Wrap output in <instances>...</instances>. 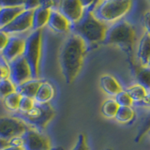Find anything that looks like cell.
Returning <instances> with one entry per match:
<instances>
[{"label":"cell","instance_id":"obj_21","mask_svg":"<svg viewBox=\"0 0 150 150\" xmlns=\"http://www.w3.org/2000/svg\"><path fill=\"white\" fill-rule=\"evenodd\" d=\"M127 92H128V94L129 95V97L131 98V100H133V102L135 103H140L142 102L144 98L147 96V92L146 90L142 87L141 86H139V84H134V86H131L127 88Z\"/></svg>","mask_w":150,"mask_h":150},{"label":"cell","instance_id":"obj_5","mask_svg":"<svg viewBox=\"0 0 150 150\" xmlns=\"http://www.w3.org/2000/svg\"><path fill=\"white\" fill-rule=\"evenodd\" d=\"M42 31H33L25 39L23 57L31 70L32 79H39L40 71V58L42 48Z\"/></svg>","mask_w":150,"mask_h":150},{"label":"cell","instance_id":"obj_36","mask_svg":"<svg viewBox=\"0 0 150 150\" xmlns=\"http://www.w3.org/2000/svg\"><path fill=\"white\" fill-rule=\"evenodd\" d=\"M138 105H140V106H144V107H148V108H150V92L147 94V96L144 98V100L142 102L138 103Z\"/></svg>","mask_w":150,"mask_h":150},{"label":"cell","instance_id":"obj_29","mask_svg":"<svg viewBox=\"0 0 150 150\" xmlns=\"http://www.w3.org/2000/svg\"><path fill=\"white\" fill-rule=\"evenodd\" d=\"M9 79V67L8 63L0 56V81Z\"/></svg>","mask_w":150,"mask_h":150},{"label":"cell","instance_id":"obj_42","mask_svg":"<svg viewBox=\"0 0 150 150\" xmlns=\"http://www.w3.org/2000/svg\"><path fill=\"white\" fill-rule=\"evenodd\" d=\"M107 150H112V149H111V148H109V149H107Z\"/></svg>","mask_w":150,"mask_h":150},{"label":"cell","instance_id":"obj_14","mask_svg":"<svg viewBox=\"0 0 150 150\" xmlns=\"http://www.w3.org/2000/svg\"><path fill=\"white\" fill-rule=\"evenodd\" d=\"M47 25L54 32L60 33V34L71 30V23L56 9H52Z\"/></svg>","mask_w":150,"mask_h":150},{"label":"cell","instance_id":"obj_31","mask_svg":"<svg viewBox=\"0 0 150 150\" xmlns=\"http://www.w3.org/2000/svg\"><path fill=\"white\" fill-rule=\"evenodd\" d=\"M41 4V1H35V0H29V1H25L23 3V8L25 11H35L37 8H39Z\"/></svg>","mask_w":150,"mask_h":150},{"label":"cell","instance_id":"obj_2","mask_svg":"<svg viewBox=\"0 0 150 150\" xmlns=\"http://www.w3.org/2000/svg\"><path fill=\"white\" fill-rule=\"evenodd\" d=\"M96 2H93L84 11L83 16L77 23L71 25L72 34L80 37L87 46L102 43L108 26L95 17L93 8Z\"/></svg>","mask_w":150,"mask_h":150},{"label":"cell","instance_id":"obj_8","mask_svg":"<svg viewBox=\"0 0 150 150\" xmlns=\"http://www.w3.org/2000/svg\"><path fill=\"white\" fill-rule=\"evenodd\" d=\"M57 9L67 20L71 23V25L77 23L83 16L86 8L83 1L79 0H65L56 4Z\"/></svg>","mask_w":150,"mask_h":150},{"label":"cell","instance_id":"obj_15","mask_svg":"<svg viewBox=\"0 0 150 150\" xmlns=\"http://www.w3.org/2000/svg\"><path fill=\"white\" fill-rule=\"evenodd\" d=\"M54 88L49 82L42 81L40 86L34 98V100L38 104H48L54 97Z\"/></svg>","mask_w":150,"mask_h":150},{"label":"cell","instance_id":"obj_18","mask_svg":"<svg viewBox=\"0 0 150 150\" xmlns=\"http://www.w3.org/2000/svg\"><path fill=\"white\" fill-rule=\"evenodd\" d=\"M41 83L42 81L40 79H31L29 81L16 86V92L21 97L34 98Z\"/></svg>","mask_w":150,"mask_h":150},{"label":"cell","instance_id":"obj_26","mask_svg":"<svg viewBox=\"0 0 150 150\" xmlns=\"http://www.w3.org/2000/svg\"><path fill=\"white\" fill-rule=\"evenodd\" d=\"M149 129H150V111L147 112V115L142 119V123H141V125H140L137 135H136V137L134 139L135 142H139V141L147 133V131Z\"/></svg>","mask_w":150,"mask_h":150},{"label":"cell","instance_id":"obj_3","mask_svg":"<svg viewBox=\"0 0 150 150\" xmlns=\"http://www.w3.org/2000/svg\"><path fill=\"white\" fill-rule=\"evenodd\" d=\"M136 40L133 25L128 21L120 20L108 26L102 44L118 46L126 52H131Z\"/></svg>","mask_w":150,"mask_h":150},{"label":"cell","instance_id":"obj_38","mask_svg":"<svg viewBox=\"0 0 150 150\" xmlns=\"http://www.w3.org/2000/svg\"><path fill=\"white\" fill-rule=\"evenodd\" d=\"M3 150H23V147H13V146H9L8 145L7 147H5Z\"/></svg>","mask_w":150,"mask_h":150},{"label":"cell","instance_id":"obj_16","mask_svg":"<svg viewBox=\"0 0 150 150\" xmlns=\"http://www.w3.org/2000/svg\"><path fill=\"white\" fill-rule=\"evenodd\" d=\"M23 11V6L0 7V30L8 25Z\"/></svg>","mask_w":150,"mask_h":150},{"label":"cell","instance_id":"obj_37","mask_svg":"<svg viewBox=\"0 0 150 150\" xmlns=\"http://www.w3.org/2000/svg\"><path fill=\"white\" fill-rule=\"evenodd\" d=\"M8 145V144L7 141L0 139V150H3L5 147H7Z\"/></svg>","mask_w":150,"mask_h":150},{"label":"cell","instance_id":"obj_4","mask_svg":"<svg viewBox=\"0 0 150 150\" xmlns=\"http://www.w3.org/2000/svg\"><path fill=\"white\" fill-rule=\"evenodd\" d=\"M132 2L129 0H106L96 2L93 8L95 17L102 23H116L128 13Z\"/></svg>","mask_w":150,"mask_h":150},{"label":"cell","instance_id":"obj_10","mask_svg":"<svg viewBox=\"0 0 150 150\" xmlns=\"http://www.w3.org/2000/svg\"><path fill=\"white\" fill-rule=\"evenodd\" d=\"M8 67L9 80L16 86L32 79L30 68L23 56L15 59L11 63H8Z\"/></svg>","mask_w":150,"mask_h":150},{"label":"cell","instance_id":"obj_35","mask_svg":"<svg viewBox=\"0 0 150 150\" xmlns=\"http://www.w3.org/2000/svg\"><path fill=\"white\" fill-rule=\"evenodd\" d=\"M9 146H13V147H23V141L22 136H18V137H14L12 139H11L8 142Z\"/></svg>","mask_w":150,"mask_h":150},{"label":"cell","instance_id":"obj_22","mask_svg":"<svg viewBox=\"0 0 150 150\" xmlns=\"http://www.w3.org/2000/svg\"><path fill=\"white\" fill-rule=\"evenodd\" d=\"M135 117V112L132 107H120L118 108L115 118L119 123H129Z\"/></svg>","mask_w":150,"mask_h":150},{"label":"cell","instance_id":"obj_7","mask_svg":"<svg viewBox=\"0 0 150 150\" xmlns=\"http://www.w3.org/2000/svg\"><path fill=\"white\" fill-rule=\"evenodd\" d=\"M30 129V126L14 116L0 117V139L7 142L14 137L23 136Z\"/></svg>","mask_w":150,"mask_h":150},{"label":"cell","instance_id":"obj_13","mask_svg":"<svg viewBox=\"0 0 150 150\" xmlns=\"http://www.w3.org/2000/svg\"><path fill=\"white\" fill-rule=\"evenodd\" d=\"M25 40L17 36H11L7 46L1 53V56L5 61L11 63L15 59L23 56V50H25Z\"/></svg>","mask_w":150,"mask_h":150},{"label":"cell","instance_id":"obj_20","mask_svg":"<svg viewBox=\"0 0 150 150\" xmlns=\"http://www.w3.org/2000/svg\"><path fill=\"white\" fill-rule=\"evenodd\" d=\"M135 77L139 86L144 87L147 93L150 92V67L148 66H141L136 69Z\"/></svg>","mask_w":150,"mask_h":150},{"label":"cell","instance_id":"obj_24","mask_svg":"<svg viewBox=\"0 0 150 150\" xmlns=\"http://www.w3.org/2000/svg\"><path fill=\"white\" fill-rule=\"evenodd\" d=\"M21 98L22 97L19 95L17 92H14L4 98V104L11 112H17L19 109V104H20Z\"/></svg>","mask_w":150,"mask_h":150},{"label":"cell","instance_id":"obj_25","mask_svg":"<svg viewBox=\"0 0 150 150\" xmlns=\"http://www.w3.org/2000/svg\"><path fill=\"white\" fill-rule=\"evenodd\" d=\"M14 92H16V86L11 80L7 79L0 81V98H5Z\"/></svg>","mask_w":150,"mask_h":150},{"label":"cell","instance_id":"obj_17","mask_svg":"<svg viewBox=\"0 0 150 150\" xmlns=\"http://www.w3.org/2000/svg\"><path fill=\"white\" fill-rule=\"evenodd\" d=\"M100 87L109 96H116L123 89L119 82L110 74H105L100 78Z\"/></svg>","mask_w":150,"mask_h":150},{"label":"cell","instance_id":"obj_33","mask_svg":"<svg viewBox=\"0 0 150 150\" xmlns=\"http://www.w3.org/2000/svg\"><path fill=\"white\" fill-rule=\"evenodd\" d=\"M143 25L145 29V33L150 35V11L144 12L143 15Z\"/></svg>","mask_w":150,"mask_h":150},{"label":"cell","instance_id":"obj_27","mask_svg":"<svg viewBox=\"0 0 150 150\" xmlns=\"http://www.w3.org/2000/svg\"><path fill=\"white\" fill-rule=\"evenodd\" d=\"M115 100L120 107H131L133 105V100L126 90H122L115 96Z\"/></svg>","mask_w":150,"mask_h":150},{"label":"cell","instance_id":"obj_12","mask_svg":"<svg viewBox=\"0 0 150 150\" xmlns=\"http://www.w3.org/2000/svg\"><path fill=\"white\" fill-rule=\"evenodd\" d=\"M56 3L52 1H41L39 8L33 11L32 16V29L34 31L41 30L42 27L47 25L50 18L52 9H54Z\"/></svg>","mask_w":150,"mask_h":150},{"label":"cell","instance_id":"obj_9","mask_svg":"<svg viewBox=\"0 0 150 150\" xmlns=\"http://www.w3.org/2000/svg\"><path fill=\"white\" fill-rule=\"evenodd\" d=\"M23 150H51V140L46 135L34 129H28L22 136Z\"/></svg>","mask_w":150,"mask_h":150},{"label":"cell","instance_id":"obj_23","mask_svg":"<svg viewBox=\"0 0 150 150\" xmlns=\"http://www.w3.org/2000/svg\"><path fill=\"white\" fill-rule=\"evenodd\" d=\"M119 105L117 104L116 101L112 98L107 100L103 102L101 106V112L107 118H115L117 111H118Z\"/></svg>","mask_w":150,"mask_h":150},{"label":"cell","instance_id":"obj_6","mask_svg":"<svg viewBox=\"0 0 150 150\" xmlns=\"http://www.w3.org/2000/svg\"><path fill=\"white\" fill-rule=\"evenodd\" d=\"M54 109L50 103L48 104L36 103L35 106L29 112H25V114H21V112H14L13 116L21 119L28 126L33 127L39 130H42L54 118Z\"/></svg>","mask_w":150,"mask_h":150},{"label":"cell","instance_id":"obj_1","mask_svg":"<svg viewBox=\"0 0 150 150\" xmlns=\"http://www.w3.org/2000/svg\"><path fill=\"white\" fill-rule=\"evenodd\" d=\"M87 45L81 38L70 35L62 45L59 62L61 71L68 84L74 82L83 68Z\"/></svg>","mask_w":150,"mask_h":150},{"label":"cell","instance_id":"obj_40","mask_svg":"<svg viewBox=\"0 0 150 150\" xmlns=\"http://www.w3.org/2000/svg\"><path fill=\"white\" fill-rule=\"evenodd\" d=\"M146 134H148V135H149V137H150V129L147 131V133H146Z\"/></svg>","mask_w":150,"mask_h":150},{"label":"cell","instance_id":"obj_32","mask_svg":"<svg viewBox=\"0 0 150 150\" xmlns=\"http://www.w3.org/2000/svg\"><path fill=\"white\" fill-rule=\"evenodd\" d=\"M9 37L11 36L8 35L7 33H5L3 30H0V54L3 52L5 47L7 46L8 40H9Z\"/></svg>","mask_w":150,"mask_h":150},{"label":"cell","instance_id":"obj_30","mask_svg":"<svg viewBox=\"0 0 150 150\" xmlns=\"http://www.w3.org/2000/svg\"><path fill=\"white\" fill-rule=\"evenodd\" d=\"M71 150H89L86 135L83 133L79 134L78 138H77V142Z\"/></svg>","mask_w":150,"mask_h":150},{"label":"cell","instance_id":"obj_11","mask_svg":"<svg viewBox=\"0 0 150 150\" xmlns=\"http://www.w3.org/2000/svg\"><path fill=\"white\" fill-rule=\"evenodd\" d=\"M32 16L33 11H23L8 25L3 28L2 30L9 36H14L15 34H19V33H23L29 29H32Z\"/></svg>","mask_w":150,"mask_h":150},{"label":"cell","instance_id":"obj_34","mask_svg":"<svg viewBox=\"0 0 150 150\" xmlns=\"http://www.w3.org/2000/svg\"><path fill=\"white\" fill-rule=\"evenodd\" d=\"M25 1H17V0H5V1H0V7H18L23 6Z\"/></svg>","mask_w":150,"mask_h":150},{"label":"cell","instance_id":"obj_39","mask_svg":"<svg viewBox=\"0 0 150 150\" xmlns=\"http://www.w3.org/2000/svg\"><path fill=\"white\" fill-rule=\"evenodd\" d=\"M51 150H64L63 147H61V146H57V147H54V148H52Z\"/></svg>","mask_w":150,"mask_h":150},{"label":"cell","instance_id":"obj_41","mask_svg":"<svg viewBox=\"0 0 150 150\" xmlns=\"http://www.w3.org/2000/svg\"><path fill=\"white\" fill-rule=\"evenodd\" d=\"M147 66H148V67H150V61H149V63H148V65H147Z\"/></svg>","mask_w":150,"mask_h":150},{"label":"cell","instance_id":"obj_28","mask_svg":"<svg viewBox=\"0 0 150 150\" xmlns=\"http://www.w3.org/2000/svg\"><path fill=\"white\" fill-rule=\"evenodd\" d=\"M36 102L34 98H26V97H22L20 100V104H19V109L18 112L21 114H25V112H29L33 107L35 106Z\"/></svg>","mask_w":150,"mask_h":150},{"label":"cell","instance_id":"obj_19","mask_svg":"<svg viewBox=\"0 0 150 150\" xmlns=\"http://www.w3.org/2000/svg\"><path fill=\"white\" fill-rule=\"evenodd\" d=\"M137 57L141 66H147L150 61V35L144 33L138 46Z\"/></svg>","mask_w":150,"mask_h":150}]
</instances>
